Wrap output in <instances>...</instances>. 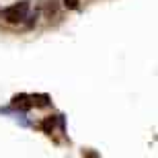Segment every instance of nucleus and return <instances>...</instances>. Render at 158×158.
Masks as SVG:
<instances>
[{
	"instance_id": "obj_1",
	"label": "nucleus",
	"mask_w": 158,
	"mask_h": 158,
	"mask_svg": "<svg viewBox=\"0 0 158 158\" xmlns=\"http://www.w3.org/2000/svg\"><path fill=\"white\" fill-rule=\"evenodd\" d=\"M27 10H29V2L23 0L19 4L8 6L6 10H2V17H4L6 23H23L25 17H27Z\"/></svg>"
},
{
	"instance_id": "obj_2",
	"label": "nucleus",
	"mask_w": 158,
	"mask_h": 158,
	"mask_svg": "<svg viewBox=\"0 0 158 158\" xmlns=\"http://www.w3.org/2000/svg\"><path fill=\"white\" fill-rule=\"evenodd\" d=\"M12 107H17V109H31V97L27 94H17L15 99H12Z\"/></svg>"
},
{
	"instance_id": "obj_3",
	"label": "nucleus",
	"mask_w": 158,
	"mask_h": 158,
	"mask_svg": "<svg viewBox=\"0 0 158 158\" xmlns=\"http://www.w3.org/2000/svg\"><path fill=\"white\" fill-rule=\"evenodd\" d=\"M31 105L45 107V105H49V97L47 94H35V97H31Z\"/></svg>"
},
{
	"instance_id": "obj_4",
	"label": "nucleus",
	"mask_w": 158,
	"mask_h": 158,
	"mask_svg": "<svg viewBox=\"0 0 158 158\" xmlns=\"http://www.w3.org/2000/svg\"><path fill=\"white\" fill-rule=\"evenodd\" d=\"M53 125H56V117H45L43 121H41V129H43L45 134H52Z\"/></svg>"
},
{
	"instance_id": "obj_5",
	"label": "nucleus",
	"mask_w": 158,
	"mask_h": 158,
	"mask_svg": "<svg viewBox=\"0 0 158 158\" xmlns=\"http://www.w3.org/2000/svg\"><path fill=\"white\" fill-rule=\"evenodd\" d=\"M78 2H80V0H64V6L70 8V10H74V8L78 6Z\"/></svg>"
}]
</instances>
